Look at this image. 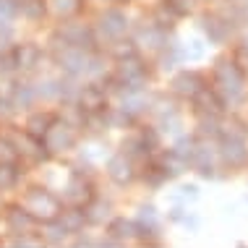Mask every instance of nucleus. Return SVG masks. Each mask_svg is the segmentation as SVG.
<instances>
[{
	"mask_svg": "<svg viewBox=\"0 0 248 248\" xmlns=\"http://www.w3.org/2000/svg\"><path fill=\"white\" fill-rule=\"evenodd\" d=\"M78 3H81V0H45V5H47L52 13H58V16H71V13H76Z\"/></svg>",
	"mask_w": 248,
	"mask_h": 248,
	"instance_id": "423d86ee",
	"label": "nucleus"
},
{
	"mask_svg": "<svg viewBox=\"0 0 248 248\" xmlns=\"http://www.w3.org/2000/svg\"><path fill=\"white\" fill-rule=\"evenodd\" d=\"M102 3H110V0H102Z\"/></svg>",
	"mask_w": 248,
	"mask_h": 248,
	"instance_id": "9d476101",
	"label": "nucleus"
},
{
	"mask_svg": "<svg viewBox=\"0 0 248 248\" xmlns=\"http://www.w3.org/2000/svg\"><path fill=\"white\" fill-rule=\"evenodd\" d=\"M18 16V3L16 0H0V29L11 26V21Z\"/></svg>",
	"mask_w": 248,
	"mask_h": 248,
	"instance_id": "0eeeda50",
	"label": "nucleus"
},
{
	"mask_svg": "<svg viewBox=\"0 0 248 248\" xmlns=\"http://www.w3.org/2000/svg\"><path fill=\"white\" fill-rule=\"evenodd\" d=\"M37 58H39V50L31 47V45H21V47L16 50V65L18 68H31V65H37Z\"/></svg>",
	"mask_w": 248,
	"mask_h": 248,
	"instance_id": "39448f33",
	"label": "nucleus"
},
{
	"mask_svg": "<svg viewBox=\"0 0 248 248\" xmlns=\"http://www.w3.org/2000/svg\"><path fill=\"white\" fill-rule=\"evenodd\" d=\"M125 29H128V18H125L123 11L118 8H107L102 16H99V31H102L105 37L110 39H118L125 34Z\"/></svg>",
	"mask_w": 248,
	"mask_h": 248,
	"instance_id": "f03ea898",
	"label": "nucleus"
},
{
	"mask_svg": "<svg viewBox=\"0 0 248 248\" xmlns=\"http://www.w3.org/2000/svg\"><path fill=\"white\" fill-rule=\"evenodd\" d=\"M24 209L29 217H58V201L45 191H31L29 196L24 199Z\"/></svg>",
	"mask_w": 248,
	"mask_h": 248,
	"instance_id": "f257e3e1",
	"label": "nucleus"
},
{
	"mask_svg": "<svg viewBox=\"0 0 248 248\" xmlns=\"http://www.w3.org/2000/svg\"><path fill=\"white\" fill-rule=\"evenodd\" d=\"M60 34H63L65 45H68V47H73V50H84V47H86L84 42H92V31L86 29L84 24H65Z\"/></svg>",
	"mask_w": 248,
	"mask_h": 248,
	"instance_id": "7ed1b4c3",
	"label": "nucleus"
},
{
	"mask_svg": "<svg viewBox=\"0 0 248 248\" xmlns=\"http://www.w3.org/2000/svg\"><path fill=\"white\" fill-rule=\"evenodd\" d=\"M13 102L21 105V107H29L31 102H34V92H31L29 86H21V89L13 92Z\"/></svg>",
	"mask_w": 248,
	"mask_h": 248,
	"instance_id": "6e6552de",
	"label": "nucleus"
},
{
	"mask_svg": "<svg viewBox=\"0 0 248 248\" xmlns=\"http://www.w3.org/2000/svg\"><path fill=\"white\" fill-rule=\"evenodd\" d=\"M73 131L68 128V125H52V128L47 131V146L52 152H63L68 149V146H73Z\"/></svg>",
	"mask_w": 248,
	"mask_h": 248,
	"instance_id": "20e7f679",
	"label": "nucleus"
},
{
	"mask_svg": "<svg viewBox=\"0 0 248 248\" xmlns=\"http://www.w3.org/2000/svg\"><path fill=\"white\" fill-rule=\"evenodd\" d=\"M13 183H16V172H13L11 167L0 165V188H8Z\"/></svg>",
	"mask_w": 248,
	"mask_h": 248,
	"instance_id": "1a4fd4ad",
	"label": "nucleus"
}]
</instances>
